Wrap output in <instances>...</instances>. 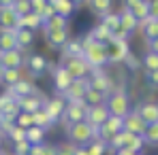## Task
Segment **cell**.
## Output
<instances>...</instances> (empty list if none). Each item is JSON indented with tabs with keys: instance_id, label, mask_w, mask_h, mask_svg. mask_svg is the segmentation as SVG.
<instances>
[{
	"instance_id": "cell-1",
	"label": "cell",
	"mask_w": 158,
	"mask_h": 155,
	"mask_svg": "<svg viewBox=\"0 0 158 155\" xmlns=\"http://www.w3.org/2000/svg\"><path fill=\"white\" fill-rule=\"evenodd\" d=\"M81 60L90 66V68H103L107 64L105 57V45L94 43L88 34L81 38Z\"/></svg>"
},
{
	"instance_id": "cell-2",
	"label": "cell",
	"mask_w": 158,
	"mask_h": 155,
	"mask_svg": "<svg viewBox=\"0 0 158 155\" xmlns=\"http://www.w3.org/2000/svg\"><path fill=\"white\" fill-rule=\"evenodd\" d=\"M66 134H69V142L75 145V147H83V145H88V142L94 140V132H92V128L85 121L66 126Z\"/></svg>"
},
{
	"instance_id": "cell-3",
	"label": "cell",
	"mask_w": 158,
	"mask_h": 155,
	"mask_svg": "<svg viewBox=\"0 0 158 155\" xmlns=\"http://www.w3.org/2000/svg\"><path fill=\"white\" fill-rule=\"evenodd\" d=\"M107 113L111 117H124L128 110H131V102H128V96L124 91H111L107 96V104H105Z\"/></svg>"
},
{
	"instance_id": "cell-4",
	"label": "cell",
	"mask_w": 158,
	"mask_h": 155,
	"mask_svg": "<svg viewBox=\"0 0 158 155\" xmlns=\"http://www.w3.org/2000/svg\"><path fill=\"white\" fill-rule=\"evenodd\" d=\"M90 72H92V77L88 79L90 89H94V91L103 94V96L107 98V96L113 91V81H111V77L107 75L103 68H90Z\"/></svg>"
},
{
	"instance_id": "cell-5",
	"label": "cell",
	"mask_w": 158,
	"mask_h": 155,
	"mask_svg": "<svg viewBox=\"0 0 158 155\" xmlns=\"http://www.w3.org/2000/svg\"><path fill=\"white\" fill-rule=\"evenodd\" d=\"M60 66L69 72L71 79H88V75H90V66L81 57H64Z\"/></svg>"
},
{
	"instance_id": "cell-6",
	"label": "cell",
	"mask_w": 158,
	"mask_h": 155,
	"mask_svg": "<svg viewBox=\"0 0 158 155\" xmlns=\"http://www.w3.org/2000/svg\"><path fill=\"white\" fill-rule=\"evenodd\" d=\"M90 106L83 102V100H77V102H66L64 106V113H62V119L66 121V126H71V123H79V121H83V117H85V110H88Z\"/></svg>"
},
{
	"instance_id": "cell-7",
	"label": "cell",
	"mask_w": 158,
	"mask_h": 155,
	"mask_svg": "<svg viewBox=\"0 0 158 155\" xmlns=\"http://www.w3.org/2000/svg\"><path fill=\"white\" fill-rule=\"evenodd\" d=\"M131 53L128 41H109L105 45V57L107 62H124V57Z\"/></svg>"
},
{
	"instance_id": "cell-8",
	"label": "cell",
	"mask_w": 158,
	"mask_h": 155,
	"mask_svg": "<svg viewBox=\"0 0 158 155\" xmlns=\"http://www.w3.org/2000/svg\"><path fill=\"white\" fill-rule=\"evenodd\" d=\"M148 128V123L135 113V110H128L124 117H122V130L128 132V134H135V136H143V132Z\"/></svg>"
},
{
	"instance_id": "cell-9",
	"label": "cell",
	"mask_w": 158,
	"mask_h": 155,
	"mask_svg": "<svg viewBox=\"0 0 158 155\" xmlns=\"http://www.w3.org/2000/svg\"><path fill=\"white\" fill-rule=\"evenodd\" d=\"M0 115L2 119H9L15 123V117L19 115V106H17V98L11 96L9 91L0 94Z\"/></svg>"
},
{
	"instance_id": "cell-10",
	"label": "cell",
	"mask_w": 158,
	"mask_h": 155,
	"mask_svg": "<svg viewBox=\"0 0 158 155\" xmlns=\"http://www.w3.org/2000/svg\"><path fill=\"white\" fill-rule=\"evenodd\" d=\"M88 87H90L88 79H73V83H71V85H69V89L62 94V98H64L66 102H77V100H83V96H85Z\"/></svg>"
},
{
	"instance_id": "cell-11",
	"label": "cell",
	"mask_w": 158,
	"mask_h": 155,
	"mask_svg": "<svg viewBox=\"0 0 158 155\" xmlns=\"http://www.w3.org/2000/svg\"><path fill=\"white\" fill-rule=\"evenodd\" d=\"M107 117H109V113H107L105 104H98V106H90V108L85 110L83 121H85L92 130H96V128H101V126L107 121Z\"/></svg>"
},
{
	"instance_id": "cell-12",
	"label": "cell",
	"mask_w": 158,
	"mask_h": 155,
	"mask_svg": "<svg viewBox=\"0 0 158 155\" xmlns=\"http://www.w3.org/2000/svg\"><path fill=\"white\" fill-rule=\"evenodd\" d=\"M64 106H66V100H64V98L58 94V96H53V98H49V100H45V104H43V110L49 115V119L56 123V121H60V119H62Z\"/></svg>"
},
{
	"instance_id": "cell-13",
	"label": "cell",
	"mask_w": 158,
	"mask_h": 155,
	"mask_svg": "<svg viewBox=\"0 0 158 155\" xmlns=\"http://www.w3.org/2000/svg\"><path fill=\"white\" fill-rule=\"evenodd\" d=\"M26 66H28V72H30L32 77H43L45 70H47V66H49V62H47L45 55H41V53H32V55L26 60Z\"/></svg>"
},
{
	"instance_id": "cell-14",
	"label": "cell",
	"mask_w": 158,
	"mask_h": 155,
	"mask_svg": "<svg viewBox=\"0 0 158 155\" xmlns=\"http://www.w3.org/2000/svg\"><path fill=\"white\" fill-rule=\"evenodd\" d=\"M47 68H52V70H53V89L62 96V94L69 89V85L73 83V79L69 77V72H66L62 66H52V64H49Z\"/></svg>"
},
{
	"instance_id": "cell-15",
	"label": "cell",
	"mask_w": 158,
	"mask_h": 155,
	"mask_svg": "<svg viewBox=\"0 0 158 155\" xmlns=\"http://www.w3.org/2000/svg\"><path fill=\"white\" fill-rule=\"evenodd\" d=\"M124 6H126V11L131 13L137 21H145L150 17V2L148 0H131Z\"/></svg>"
},
{
	"instance_id": "cell-16",
	"label": "cell",
	"mask_w": 158,
	"mask_h": 155,
	"mask_svg": "<svg viewBox=\"0 0 158 155\" xmlns=\"http://www.w3.org/2000/svg\"><path fill=\"white\" fill-rule=\"evenodd\" d=\"M24 64V51L22 49H13V51H4L0 53V66L4 68H15L19 70V66Z\"/></svg>"
},
{
	"instance_id": "cell-17",
	"label": "cell",
	"mask_w": 158,
	"mask_h": 155,
	"mask_svg": "<svg viewBox=\"0 0 158 155\" xmlns=\"http://www.w3.org/2000/svg\"><path fill=\"white\" fill-rule=\"evenodd\" d=\"M43 104H45V100L41 98V94H32V96H26V98H17L19 110L22 113H28V115H32L39 108H43Z\"/></svg>"
},
{
	"instance_id": "cell-18",
	"label": "cell",
	"mask_w": 158,
	"mask_h": 155,
	"mask_svg": "<svg viewBox=\"0 0 158 155\" xmlns=\"http://www.w3.org/2000/svg\"><path fill=\"white\" fill-rule=\"evenodd\" d=\"M17 15L11 9V2H0V30H15Z\"/></svg>"
},
{
	"instance_id": "cell-19",
	"label": "cell",
	"mask_w": 158,
	"mask_h": 155,
	"mask_svg": "<svg viewBox=\"0 0 158 155\" xmlns=\"http://www.w3.org/2000/svg\"><path fill=\"white\" fill-rule=\"evenodd\" d=\"M135 113L150 126V123H158V104L154 102H141L137 108H135Z\"/></svg>"
},
{
	"instance_id": "cell-20",
	"label": "cell",
	"mask_w": 158,
	"mask_h": 155,
	"mask_svg": "<svg viewBox=\"0 0 158 155\" xmlns=\"http://www.w3.org/2000/svg\"><path fill=\"white\" fill-rule=\"evenodd\" d=\"M9 94L15 96V98H26V96L36 94V87H34V83H30V81H26V79H22V81H17L15 85L9 87Z\"/></svg>"
},
{
	"instance_id": "cell-21",
	"label": "cell",
	"mask_w": 158,
	"mask_h": 155,
	"mask_svg": "<svg viewBox=\"0 0 158 155\" xmlns=\"http://www.w3.org/2000/svg\"><path fill=\"white\" fill-rule=\"evenodd\" d=\"M39 28H41V19H39V15H34L32 11L26 13V15H22V17H17L15 30H30V32H34V30H39Z\"/></svg>"
},
{
	"instance_id": "cell-22",
	"label": "cell",
	"mask_w": 158,
	"mask_h": 155,
	"mask_svg": "<svg viewBox=\"0 0 158 155\" xmlns=\"http://www.w3.org/2000/svg\"><path fill=\"white\" fill-rule=\"evenodd\" d=\"M13 49H17L15 30H0V53L13 51Z\"/></svg>"
},
{
	"instance_id": "cell-23",
	"label": "cell",
	"mask_w": 158,
	"mask_h": 155,
	"mask_svg": "<svg viewBox=\"0 0 158 155\" xmlns=\"http://www.w3.org/2000/svg\"><path fill=\"white\" fill-rule=\"evenodd\" d=\"M52 6H53V13L58 17H64V19H69L75 11V4L71 0H52Z\"/></svg>"
},
{
	"instance_id": "cell-24",
	"label": "cell",
	"mask_w": 158,
	"mask_h": 155,
	"mask_svg": "<svg viewBox=\"0 0 158 155\" xmlns=\"http://www.w3.org/2000/svg\"><path fill=\"white\" fill-rule=\"evenodd\" d=\"M71 36H69V30H58V32H45V41H47V45L49 47H62L66 41H69Z\"/></svg>"
},
{
	"instance_id": "cell-25",
	"label": "cell",
	"mask_w": 158,
	"mask_h": 155,
	"mask_svg": "<svg viewBox=\"0 0 158 155\" xmlns=\"http://www.w3.org/2000/svg\"><path fill=\"white\" fill-rule=\"evenodd\" d=\"M137 30H145V38L148 41H156L158 38V19H145V21H139Z\"/></svg>"
},
{
	"instance_id": "cell-26",
	"label": "cell",
	"mask_w": 158,
	"mask_h": 155,
	"mask_svg": "<svg viewBox=\"0 0 158 155\" xmlns=\"http://www.w3.org/2000/svg\"><path fill=\"white\" fill-rule=\"evenodd\" d=\"M32 126L41 128L43 132H47L49 128H53V121L49 119V115H47L43 108H39L36 113H32Z\"/></svg>"
},
{
	"instance_id": "cell-27",
	"label": "cell",
	"mask_w": 158,
	"mask_h": 155,
	"mask_svg": "<svg viewBox=\"0 0 158 155\" xmlns=\"http://www.w3.org/2000/svg\"><path fill=\"white\" fill-rule=\"evenodd\" d=\"M118 15H120V28H122L126 34H132V32L137 30V24H139V21L132 17V15L128 13V11H126V9H122Z\"/></svg>"
},
{
	"instance_id": "cell-28",
	"label": "cell",
	"mask_w": 158,
	"mask_h": 155,
	"mask_svg": "<svg viewBox=\"0 0 158 155\" xmlns=\"http://www.w3.org/2000/svg\"><path fill=\"white\" fill-rule=\"evenodd\" d=\"M64 57H81V38H69L62 45Z\"/></svg>"
},
{
	"instance_id": "cell-29",
	"label": "cell",
	"mask_w": 158,
	"mask_h": 155,
	"mask_svg": "<svg viewBox=\"0 0 158 155\" xmlns=\"http://www.w3.org/2000/svg\"><path fill=\"white\" fill-rule=\"evenodd\" d=\"M88 36H90L94 43H98V45H107V43L111 41V34H109V32H107L101 24H96V26L92 28V30L88 32Z\"/></svg>"
},
{
	"instance_id": "cell-30",
	"label": "cell",
	"mask_w": 158,
	"mask_h": 155,
	"mask_svg": "<svg viewBox=\"0 0 158 155\" xmlns=\"http://www.w3.org/2000/svg\"><path fill=\"white\" fill-rule=\"evenodd\" d=\"M15 41H17V49H28L34 43V32L30 30H15Z\"/></svg>"
},
{
	"instance_id": "cell-31",
	"label": "cell",
	"mask_w": 158,
	"mask_h": 155,
	"mask_svg": "<svg viewBox=\"0 0 158 155\" xmlns=\"http://www.w3.org/2000/svg\"><path fill=\"white\" fill-rule=\"evenodd\" d=\"M66 24H69V19L53 15L52 19H47L45 24H41V28H43L45 32H58V30H66Z\"/></svg>"
},
{
	"instance_id": "cell-32",
	"label": "cell",
	"mask_w": 158,
	"mask_h": 155,
	"mask_svg": "<svg viewBox=\"0 0 158 155\" xmlns=\"http://www.w3.org/2000/svg\"><path fill=\"white\" fill-rule=\"evenodd\" d=\"M17 81H22V72H19V70H15V68H4V70H2V75H0V83H2V85L11 87V85H15Z\"/></svg>"
},
{
	"instance_id": "cell-33",
	"label": "cell",
	"mask_w": 158,
	"mask_h": 155,
	"mask_svg": "<svg viewBox=\"0 0 158 155\" xmlns=\"http://www.w3.org/2000/svg\"><path fill=\"white\" fill-rule=\"evenodd\" d=\"M43 140H45V132L41 128L32 126V128L26 130V142L28 145H43Z\"/></svg>"
},
{
	"instance_id": "cell-34",
	"label": "cell",
	"mask_w": 158,
	"mask_h": 155,
	"mask_svg": "<svg viewBox=\"0 0 158 155\" xmlns=\"http://www.w3.org/2000/svg\"><path fill=\"white\" fill-rule=\"evenodd\" d=\"M90 11L98 17H105L107 13H111V2L109 0H92L90 2Z\"/></svg>"
},
{
	"instance_id": "cell-35",
	"label": "cell",
	"mask_w": 158,
	"mask_h": 155,
	"mask_svg": "<svg viewBox=\"0 0 158 155\" xmlns=\"http://www.w3.org/2000/svg\"><path fill=\"white\" fill-rule=\"evenodd\" d=\"M143 142L145 145H150V147H156L158 145V123H150L148 128H145V132H143Z\"/></svg>"
},
{
	"instance_id": "cell-36",
	"label": "cell",
	"mask_w": 158,
	"mask_h": 155,
	"mask_svg": "<svg viewBox=\"0 0 158 155\" xmlns=\"http://www.w3.org/2000/svg\"><path fill=\"white\" fill-rule=\"evenodd\" d=\"M101 26L111 34L115 28L120 26V15H118V13H113V11H111V13H107L105 17H101Z\"/></svg>"
},
{
	"instance_id": "cell-37",
	"label": "cell",
	"mask_w": 158,
	"mask_h": 155,
	"mask_svg": "<svg viewBox=\"0 0 158 155\" xmlns=\"http://www.w3.org/2000/svg\"><path fill=\"white\" fill-rule=\"evenodd\" d=\"M83 102L88 104V106H98V104H105V96L88 87V91H85V96H83Z\"/></svg>"
},
{
	"instance_id": "cell-38",
	"label": "cell",
	"mask_w": 158,
	"mask_h": 155,
	"mask_svg": "<svg viewBox=\"0 0 158 155\" xmlns=\"http://www.w3.org/2000/svg\"><path fill=\"white\" fill-rule=\"evenodd\" d=\"M11 9L17 17H22V15L30 13V0H11Z\"/></svg>"
},
{
	"instance_id": "cell-39",
	"label": "cell",
	"mask_w": 158,
	"mask_h": 155,
	"mask_svg": "<svg viewBox=\"0 0 158 155\" xmlns=\"http://www.w3.org/2000/svg\"><path fill=\"white\" fill-rule=\"evenodd\" d=\"M85 149H88V155H105L107 145L101 142V140H92V142L85 145Z\"/></svg>"
},
{
	"instance_id": "cell-40",
	"label": "cell",
	"mask_w": 158,
	"mask_h": 155,
	"mask_svg": "<svg viewBox=\"0 0 158 155\" xmlns=\"http://www.w3.org/2000/svg\"><path fill=\"white\" fill-rule=\"evenodd\" d=\"M143 66L148 72H156L158 70V53H145L143 57Z\"/></svg>"
},
{
	"instance_id": "cell-41",
	"label": "cell",
	"mask_w": 158,
	"mask_h": 155,
	"mask_svg": "<svg viewBox=\"0 0 158 155\" xmlns=\"http://www.w3.org/2000/svg\"><path fill=\"white\" fill-rule=\"evenodd\" d=\"M15 126L22 128V130L32 128V115H28V113H22V110H19V115L15 117Z\"/></svg>"
},
{
	"instance_id": "cell-42",
	"label": "cell",
	"mask_w": 158,
	"mask_h": 155,
	"mask_svg": "<svg viewBox=\"0 0 158 155\" xmlns=\"http://www.w3.org/2000/svg\"><path fill=\"white\" fill-rule=\"evenodd\" d=\"M9 138H11V142H13V145H15V142H22V140H26V130L13 126V130L9 132Z\"/></svg>"
},
{
	"instance_id": "cell-43",
	"label": "cell",
	"mask_w": 158,
	"mask_h": 155,
	"mask_svg": "<svg viewBox=\"0 0 158 155\" xmlns=\"http://www.w3.org/2000/svg\"><path fill=\"white\" fill-rule=\"evenodd\" d=\"M53 149H56V155H73L75 153V145H71V142H60Z\"/></svg>"
},
{
	"instance_id": "cell-44",
	"label": "cell",
	"mask_w": 158,
	"mask_h": 155,
	"mask_svg": "<svg viewBox=\"0 0 158 155\" xmlns=\"http://www.w3.org/2000/svg\"><path fill=\"white\" fill-rule=\"evenodd\" d=\"M30 147H32V145H28L26 140H22V142H15V145H13V149H15V155H28Z\"/></svg>"
},
{
	"instance_id": "cell-45",
	"label": "cell",
	"mask_w": 158,
	"mask_h": 155,
	"mask_svg": "<svg viewBox=\"0 0 158 155\" xmlns=\"http://www.w3.org/2000/svg\"><path fill=\"white\" fill-rule=\"evenodd\" d=\"M128 36H131V34H126V32H124L120 26L111 32V41H128Z\"/></svg>"
},
{
	"instance_id": "cell-46",
	"label": "cell",
	"mask_w": 158,
	"mask_h": 155,
	"mask_svg": "<svg viewBox=\"0 0 158 155\" xmlns=\"http://www.w3.org/2000/svg\"><path fill=\"white\" fill-rule=\"evenodd\" d=\"M124 64H126V66H128L131 70H137V68L141 66V62H139V60H137V57H135L132 53H128V55L124 57Z\"/></svg>"
},
{
	"instance_id": "cell-47",
	"label": "cell",
	"mask_w": 158,
	"mask_h": 155,
	"mask_svg": "<svg viewBox=\"0 0 158 155\" xmlns=\"http://www.w3.org/2000/svg\"><path fill=\"white\" fill-rule=\"evenodd\" d=\"M13 126H15L13 121H9V119H2V121H0V136H2V134H4V136H9V132L13 130Z\"/></svg>"
},
{
	"instance_id": "cell-48",
	"label": "cell",
	"mask_w": 158,
	"mask_h": 155,
	"mask_svg": "<svg viewBox=\"0 0 158 155\" xmlns=\"http://www.w3.org/2000/svg\"><path fill=\"white\" fill-rule=\"evenodd\" d=\"M145 79H148V85L154 89V87L158 85V70L156 72H145Z\"/></svg>"
},
{
	"instance_id": "cell-49",
	"label": "cell",
	"mask_w": 158,
	"mask_h": 155,
	"mask_svg": "<svg viewBox=\"0 0 158 155\" xmlns=\"http://www.w3.org/2000/svg\"><path fill=\"white\" fill-rule=\"evenodd\" d=\"M43 149H45V142H43V145H32L30 151H28V155H43Z\"/></svg>"
},
{
	"instance_id": "cell-50",
	"label": "cell",
	"mask_w": 158,
	"mask_h": 155,
	"mask_svg": "<svg viewBox=\"0 0 158 155\" xmlns=\"http://www.w3.org/2000/svg\"><path fill=\"white\" fill-rule=\"evenodd\" d=\"M150 19H158V2H150Z\"/></svg>"
},
{
	"instance_id": "cell-51",
	"label": "cell",
	"mask_w": 158,
	"mask_h": 155,
	"mask_svg": "<svg viewBox=\"0 0 158 155\" xmlns=\"http://www.w3.org/2000/svg\"><path fill=\"white\" fill-rule=\"evenodd\" d=\"M148 53H158V41H148Z\"/></svg>"
},
{
	"instance_id": "cell-52",
	"label": "cell",
	"mask_w": 158,
	"mask_h": 155,
	"mask_svg": "<svg viewBox=\"0 0 158 155\" xmlns=\"http://www.w3.org/2000/svg\"><path fill=\"white\" fill-rule=\"evenodd\" d=\"M43 155H56V149H53L52 145H45V149H43Z\"/></svg>"
},
{
	"instance_id": "cell-53",
	"label": "cell",
	"mask_w": 158,
	"mask_h": 155,
	"mask_svg": "<svg viewBox=\"0 0 158 155\" xmlns=\"http://www.w3.org/2000/svg\"><path fill=\"white\" fill-rule=\"evenodd\" d=\"M73 155H88V149H85V145L83 147H75V153Z\"/></svg>"
},
{
	"instance_id": "cell-54",
	"label": "cell",
	"mask_w": 158,
	"mask_h": 155,
	"mask_svg": "<svg viewBox=\"0 0 158 155\" xmlns=\"http://www.w3.org/2000/svg\"><path fill=\"white\" fill-rule=\"evenodd\" d=\"M115 155H137V153H132L131 149H118V151H115Z\"/></svg>"
},
{
	"instance_id": "cell-55",
	"label": "cell",
	"mask_w": 158,
	"mask_h": 155,
	"mask_svg": "<svg viewBox=\"0 0 158 155\" xmlns=\"http://www.w3.org/2000/svg\"><path fill=\"white\" fill-rule=\"evenodd\" d=\"M0 147H2V136H0Z\"/></svg>"
},
{
	"instance_id": "cell-56",
	"label": "cell",
	"mask_w": 158,
	"mask_h": 155,
	"mask_svg": "<svg viewBox=\"0 0 158 155\" xmlns=\"http://www.w3.org/2000/svg\"><path fill=\"white\" fill-rule=\"evenodd\" d=\"M0 75H2V66H0Z\"/></svg>"
},
{
	"instance_id": "cell-57",
	"label": "cell",
	"mask_w": 158,
	"mask_h": 155,
	"mask_svg": "<svg viewBox=\"0 0 158 155\" xmlns=\"http://www.w3.org/2000/svg\"><path fill=\"white\" fill-rule=\"evenodd\" d=\"M0 121H2V115H0Z\"/></svg>"
}]
</instances>
